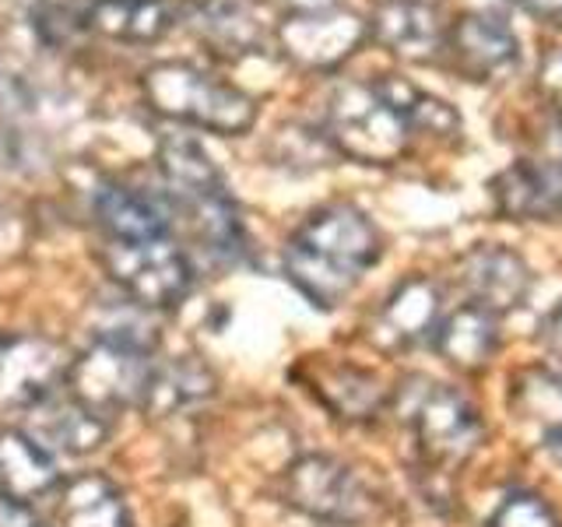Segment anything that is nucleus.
<instances>
[{
  "instance_id": "12",
  "label": "nucleus",
  "mask_w": 562,
  "mask_h": 527,
  "mask_svg": "<svg viewBox=\"0 0 562 527\" xmlns=\"http://www.w3.org/2000/svg\"><path fill=\"white\" fill-rule=\"evenodd\" d=\"M457 281H461L468 303L499 316L524 303L527 289H531V271L506 246H474L457 264Z\"/></svg>"
},
{
  "instance_id": "6",
  "label": "nucleus",
  "mask_w": 562,
  "mask_h": 527,
  "mask_svg": "<svg viewBox=\"0 0 562 527\" xmlns=\"http://www.w3.org/2000/svg\"><path fill=\"white\" fill-rule=\"evenodd\" d=\"M145 88L155 110L180 123H193V127L218 134H243L254 127L257 105L250 96H243L239 88H228L187 64L155 67L145 78Z\"/></svg>"
},
{
  "instance_id": "3",
  "label": "nucleus",
  "mask_w": 562,
  "mask_h": 527,
  "mask_svg": "<svg viewBox=\"0 0 562 527\" xmlns=\"http://www.w3.org/2000/svg\"><path fill=\"white\" fill-rule=\"evenodd\" d=\"M158 166L166 176V198L176 215H183L204 254L218 264H236L246 254V233L236 201L228 198L218 169L193 137H166L158 148Z\"/></svg>"
},
{
  "instance_id": "19",
  "label": "nucleus",
  "mask_w": 562,
  "mask_h": 527,
  "mask_svg": "<svg viewBox=\"0 0 562 527\" xmlns=\"http://www.w3.org/2000/svg\"><path fill=\"white\" fill-rule=\"evenodd\" d=\"M373 29L380 43H386L401 57L426 60L447 43V29L439 22L432 0H383Z\"/></svg>"
},
{
  "instance_id": "8",
  "label": "nucleus",
  "mask_w": 562,
  "mask_h": 527,
  "mask_svg": "<svg viewBox=\"0 0 562 527\" xmlns=\"http://www.w3.org/2000/svg\"><path fill=\"white\" fill-rule=\"evenodd\" d=\"M102 260L116 285L145 310L180 306L193 285L190 257L172 243V236L145 243H105Z\"/></svg>"
},
{
  "instance_id": "21",
  "label": "nucleus",
  "mask_w": 562,
  "mask_h": 527,
  "mask_svg": "<svg viewBox=\"0 0 562 527\" xmlns=\"http://www.w3.org/2000/svg\"><path fill=\"white\" fill-rule=\"evenodd\" d=\"M57 527H131V514L105 474H78L60 489Z\"/></svg>"
},
{
  "instance_id": "23",
  "label": "nucleus",
  "mask_w": 562,
  "mask_h": 527,
  "mask_svg": "<svg viewBox=\"0 0 562 527\" xmlns=\"http://www.w3.org/2000/svg\"><path fill=\"white\" fill-rule=\"evenodd\" d=\"M215 391V377L211 369L198 359H172V362H155V373L148 383V394H145V408L151 418L158 415H176L187 404H198L201 397H207Z\"/></svg>"
},
{
  "instance_id": "11",
  "label": "nucleus",
  "mask_w": 562,
  "mask_h": 527,
  "mask_svg": "<svg viewBox=\"0 0 562 527\" xmlns=\"http://www.w3.org/2000/svg\"><path fill=\"white\" fill-rule=\"evenodd\" d=\"M447 49L453 64L474 81L499 78L517 67L520 46L499 11H468L447 29Z\"/></svg>"
},
{
  "instance_id": "13",
  "label": "nucleus",
  "mask_w": 562,
  "mask_h": 527,
  "mask_svg": "<svg viewBox=\"0 0 562 527\" xmlns=\"http://www.w3.org/2000/svg\"><path fill=\"white\" fill-rule=\"evenodd\" d=\"M95 218L105 243H145L172 233L176 211L166 193L105 183L95 193Z\"/></svg>"
},
{
  "instance_id": "31",
  "label": "nucleus",
  "mask_w": 562,
  "mask_h": 527,
  "mask_svg": "<svg viewBox=\"0 0 562 527\" xmlns=\"http://www.w3.org/2000/svg\"><path fill=\"white\" fill-rule=\"evenodd\" d=\"M544 447H549L552 461H555V464H562V429H555V433L544 436Z\"/></svg>"
},
{
  "instance_id": "22",
  "label": "nucleus",
  "mask_w": 562,
  "mask_h": 527,
  "mask_svg": "<svg viewBox=\"0 0 562 527\" xmlns=\"http://www.w3.org/2000/svg\"><path fill=\"white\" fill-rule=\"evenodd\" d=\"M88 22L113 40L148 43L172 29L176 4L172 0H95Z\"/></svg>"
},
{
  "instance_id": "24",
  "label": "nucleus",
  "mask_w": 562,
  "mask_h": 527,
  "mask_svg": "<svg viewBox=\"0 0 562 527\" xmlns=\"http://www.w3.org/2000/svg\"><path fill=\"white\" fill-rule=\"evenodd\" d=\"M517 408L520 415L535 418L544 426V436L562 429V377L555 373H527L517 383Z\"/></svg>"
},
{
  "instance_id": "1",
  "label": "nucleus",
  "mask_w": 562,
  "mask_h": 527,
  "mask_svg": "<svg viewBox=\"0 0 562 527\" xmlns=\"http://www.w3.org/2000/svg\"><path fill=\"white\" fill-rule=\"evenodd\" d=\"M380 233L359 208L330 204L295 228L285 246V274L313 306L330 310L380 260Z\"/></svg>"
},
{
  "instance_id": "7",
  "label": "nucleus",
  "mask_w": 562,
  "mask_h": 527,
  "mask_svg": "<svg viewBox=\"0 0 562 527\" xmlns=\"http://www.w3.org/2000/svg\"><path fill=\"white\" fill-rule=\"evenodd\" d=\"M281 496L299 514L341 527H356L376 509L373 489L359 479L356 468L327 453H306L289 464L285 479H281Z\"/></svg>"
},
{
  "instance_id": "28",
  "label": "nucleus",
  "mask_w": 562,
  "mask_h": 527,
  "mask_svg": "<svg viewBox=\"0 0 562 527\" xmlns=\"http://www.w3.org/2000/svg\"><path fill=\"white\" fill-rule=\"evenodd\" d=\"M0 527H49V524H43L29 506L0 496Z\"/></svg>"
},
{
  "instance_id": "4",
  "label": "nucleus",
  "mask_w": 562,
  "mask_h": 527,
  "mask_svg": "<svg viewBox=\"0 0 562 527\" xmlns=\"http://www.w3.org/2000/svg\"><path fill=\"white\" fill-rule=\"evenodd\" d=\"M394 412L408 426L422 461L436 471H447L464 464L468 457L482 447V418L471 408L468 397H461L450 386L412 377L397 386Z\"/></svg>"
},
{
  "instance_id": "2",
  "label": "nucleus",
  "mask_w": 562,
  "mask_h": 527,
  "mask_svg": "<svg viewBox=\"0 0 562 527\" xmlns=\"http://www.w3.org/2000/svg\"><path fill=\"white\" fill-rule=\"evenodd\" d=\"M418 88L397 78L345 85L327 105V137L341 155L386 166L408 152L415 131Z\"/></svg>"
},
{
  "instance_id": "15",
  "label": "nucleus",
  "mask_w": 562,
  "mask_h": 527,
  "mask_svg": "<svg viewBox=\"0 0 562 527\" xmlns=\"http://www.w3.org/2000/svg\"><path fill=\"white\" fill-rule=\"evenodd\" d=\"M35 444L46 450H60V453H75L85 457L105 444L110 436V418L85 408L75 397H57L35 404L29 412V429H25Z\"/></svg>"
},
{
  "instance_id": "5",
  "label": "nucleus",
  "mask_w": 562,
  "mask_h": 527,
  "mask_svg": "<svg viewBox=\"0 0 562 527\" xmlns=\"http://www.w3.org/2000/svg\"><path fill=\"white\" fill-rule=\"evenodd\" d=\"M155 373L151 338L131 330H105L102 338L81 351L67 369L70 397L99 415H116L123 408H140Z\"/></svg>"
},
{
  "instance_id": "18",
  "label": "nucleus",
  "mask_w": 562,
  "mask_h": 527,
  "mask_svg": "<svg viewBox=\"0 0 562 527\" xmlns=\"http://www.w3.org/2000/svg\"><path fill=\"white\" fill-rule=\"evenodd\" d=\"M432 341L439 348L450 366L457 369H485L488 359L496 356L499 348V324H496V313H488L474 303H461L457 310L443 313L436 324Z\"/></svg>"
},
{
  "instance_id": "14",
  "label": "nucleus",
  "mask_w": 562,
  "mask_h": 527,
  "mask_svg": "<svg viewBox=\"0 0 562 527\" xmlns=\"http://www.w3.org/2000/svg\"><path fill=\"white\" fill-rule=\"evenodd\" d=\"M439 316H443V299L426 278H408L391 292L373 324V341L386 351L415 348L436 334Z\"/></svg>"
},
{
  "instance_id": "26",
  "label": "nucleus",
  "mask_w": 562,
  "mask_h": 527,
  "mask_svg": "<svg viewBox=\"0 0 562 527\" xmlns=\"http://www.w3.org/2000/svg\"><path fill=\"white\" fill-rule=\"evenodd\" d=\"M538 88H541L544 102H549V110L555 113V123L562 127V49H549L541 57Z\"/></svg>"
},
{
  "instance_id": "30",
  "label": "nucleus",
  "mask_w": 562,
  "mask_h": 527,
  "mask_svg": "<svg viewBox=\"0 0 562 527\" xmlns=\"http://www.w3.org/2000/svg\"><path fill=\"white\" fill-rule=\"evenodd\" d=\"M278 4L292 8L295 14H313V11H327V8H338V0H278Z\"/></svg>"
},
{
  "instance_id": "27",
  "label": "nucleus",
  "mask_w": 562,
  "mask_h": 527,
  "mask_svg": "<svg viewBox=\"0 0 562 527\" xmlns=\"http://www.w3.org/2000/svg\"><path fill=\"white\" fill-rule=\"evenodd\" d=\"M538 338H541L544 351H549V356H555V359L562 362V303L541 321Z\"/></svg>"
},
{
  "instance_id": "25",
  "label": "nucleus",
  "mask_w": 562,
  "mask_h": 527,
  "mask_svg": "<svg viewBox=\"0 0 562 527\" xmlns=\"http://www.w3.org/2000/svg\"><path fill=\"white\" fill-rule=\"evenodd\" d=\"M488 527H562V524L552 514V506L541 496H535V492H514V496H506L499 503Z\"/></svg>"
},
{
  "instance_id": "20",
  "label": "nucleus",
  "mask_w": 562,
  "mask_h": 527,
  "mask_svg": "<svg viewBox=\"0 0 562 527\" xmlns=\"http://www.w3.org/2000/svg\"><path fill=\"white\" fill-rule=\"evenodd\" d=\"M310 383L316 397L345 422H373L386 404L383 383L356 366H316Z\"/></svg>"
},
{
  "instance_id": "29",
  "label": "nucleus",
  "mask_w": 562,
  "mask_h": 527,
  "mask_svg": "<svg viewBox=\"0 0 562 527\" xmlns=\"http://www.w3.org/2000/svg\"><path fill=\"white\" fill-rule=\"evenodd\" d=\"M527 14L541 18L549 25H562V0H520Z\"/></svg>"
},
{
  "instance_id": "10",
  "label": "nucleus",
  "mask_w": 562,
  "mask_h": 527,
  "mask_svg": "<svg viewBox=\"0 0 562 527\" xmlns=\"http://www.w3.org/2000/svg\"><path fill=\"white\" fill-rule=\"evenodd\" d=\"M67 348L49 338H14L0 345V412H32L49 401L70 369Z\"/></svg>"
},
{
  "instance_id": "9",
  "label": "nucleus",
  "mask_w": 562,
  "mask_h": 527,
  "mask_svg": "<svg viewBox=\"0 0 562 527\" xmlns=\"http://www.w3.org/2000/svg\"><path fill=\"white\" fill-rule=\"evenodd\" d=\"M496 208L514 222L562 218V127L549 131L535 155L517 158L492 183Z\"/></svg>"
},
{
  "instance_id": "17",
  "label": "nucleus",
  "mask_w": 562,
  "mask_h": 527,
  "mask_svg": "<svg viewBox=\"0 0 562 527\" xmlns=\"http://www.w3.org/2000/svg\"><path fill=\"white\" fill-rule=\"evenodd\" d=\"M60 489V471L53 453L22 429L0 433V496L11 503H35Z\"/></svg>"
},
{
  "instance_id": "16",
  "label": "nucleus",
  "mask_w": 562,
  "mask_h": 527,
  "mask_svg": "<svg viewBox=\"0 0 562 527\" xmlns=\"http://www.w3.org/2000/svg\"><path fill=\"white\" fill-rule=\"evenodd\" d=\"M362 40V22L356 14L327 8L313 14H295L292 22L281 29V43L295 60L310 67H330L345 60Z\"/></svg>"
}]
</instances>
